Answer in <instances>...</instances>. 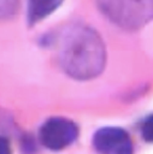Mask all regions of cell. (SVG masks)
<instances>
[{
    "instance_id": "obj_1",
    "label": "cell",
    "mask_w": 153,
    "mask_h": 154,
    "mask_svg": "<svg viewBox=\"0 0 153 154\" xmlns=\"http://www.w3.org/2000/svg\"><path fill=\"white\" fill-rule=\"evenodd\" d=\"M63 70L74 78L88 79L98 75L105 65V47L95 31L75 26L63 35L59 51Z\"/></svg>"
},
{
    "instance_id": "obj_2",
    "label": "cell",
    "mask_w": 153,
    "mask_h": 154,
    "mask_svg": "<svg viewBox=\"0 0 153 154\" xmlns=\"http://www.w3.org/2000/svg\"><path fill=\"white\" fill-rule=\"evenodd\" d=\"M98 8L114 24L138 29L153 19V0H98Z\"/></svg>"
},
{
    "instance_id": "obj_3",
    "label": "cell",
    "mask_w": 153,
    "mask_h": 154,
    "mask_svg": "<svg viewBox=\"0 0 153 154\" xmlns=\"http://www.w3.org/2000/svg\"><path fill=\"white\" fill-rule=\"evenodd\" d=\"M40 140L44 147L59 151L69 147L78 136V128L65 118H50L40 128Z\"/></svg>"
},
{
    "instance_id": "obj_4",
    "label": "cell",
    "mask_w": 153,
    "mask_h": 154,
    "mask_svg": "<svg viewBox=\"0 0 153 154\" xmlns=\"http://www.w3.org/2000/svg\"><path fill=\"white\" fill-rule=\"evenodd\" d=\"M93 147L100 154H133V141L126 131L103 128L93 136Z\"/></svg>"
},
{
    "instance_id": "obj_5",
    "label": "cell",
    "mask_w": 153,
    "mask_h": 154,
    "mask_svg": "<svg viewBox=\"0 0 153 154\" xmlns=\"http://www.w3.org/2000/svg\"><path fill=\"white\" fill-rule=\"evenodd\" d=\"M63 0H28V20L36 24L53 13Z\"/></svg>"
},
{
    "instance_id": "obj_6",
    "label": "cell",
    "mask_w": 153,
    "mask_h": 154,
    "mask_svg": "<svg viewBox=\"0 0 153 154\" xmlns=\"http://www.w3.org/2000/svg\"><path fill=\"white\" fill-rule=\"evenodd\" d=\"M18 0H0V18L10 16L15 12Z\"/></svg>"
},
{
    "instance_id": "obj_7",
    "label": "cell",
    "mask_w": 153,
    "mask_h": 154,
    "mask_svg": "<svg viewBox=\"0 0 153 154\" xmlns=\"http://www.w3.org/2000/svg\"><path fill=\"white\" fill-rule=\"evenodd\" d=\"M141 135L146 141L153 142V115L149 116L141 125Z\"/></svg>"
},
{
    "instance_id": "obj_8",
    "label": "cell",
    "mask_w": 153,
    "mask_h": 154,
    "mask_svg": "<svg viewBox=\"0 0 153 154\" xmlns=\"http://www.w3.org/2000/svg\"><path fill=\"white\" fill-rule=\"evenodd\" d=\"M0 154H11L9 141L3 137H0Z\"/></svg>"
}]
</instances>
